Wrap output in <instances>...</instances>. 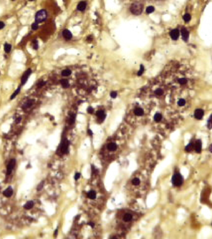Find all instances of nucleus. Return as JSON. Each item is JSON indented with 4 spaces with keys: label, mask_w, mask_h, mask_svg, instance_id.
Segmentation results:
<instances>
[{
    "label": "nucleus",
    "mask_w": 212,
    "mask_h": 239,
    "mask_svg": "<svg viewBox=\"0 0 212 239\" xmlns=\"http://www.w3.org/2000/svg\"><path fill=\"white\" fill-rule=\"evenodd\" d=\"M140 179H138V178H134L133 180H132V184H133V185H138L139 184H140Z\"/></svg>",
    "instance_id": "obj_34"
},
{
    "label": "nucleus",
    "mask_w": 212,
    "mask_h": 239,
    "mask_svg": "<svg viewBox=\"0 0 212 239\" xmlns=\"http://www.w3.org/2000/svg\"><path fill=\"white\" fill-rule=\"evenodd\" d=\"M60 83H61V85H62V87L65 88H67L70 87V84H69V82L68 81V80L67 79H62L60 80Z\"/></svg>",
    "instance_id": "obj_21"
},
{
    "label": "nucleus",
    "mask_w": 212,
    "mask_h": 239,
    "mask_svg": "<svg viewBox=\"0 0 212 239\" xmlns=\"http://www.w3.org/2000/svg\"><path fill=\"white\" fill-rule=\"evenodd\" d=\"M194 141H191L188 145L185 147V151L187 153H190L194 150Z\"/></svg>",
    "instance_id": "obj_12"
},
{
    "label": "nucleus",
    "mask_w": 212,
    "mask_h": 239,
    "mask_svg": "<svg viewBox=\"0 0 212 239\" xmlns=\"http://www.w3.org/2000/svg\"><path fill=\"white\" fill-rule=\"evenodd\" d=\"M57 234H58V229H56L55 231V232H54V237H57Z\"/></svg>",
    "instance_id": "obj_46"
},
{
    "label": "nucleus",
    "mask_w": 212,
    "mask_h": 239,
    "mask_svg": "<svg viewBox=\"0 0 212 239\" xmlns=\"http://www.w3.org/2000/svg\"><path fill=\"white\" fill-rule=\"evenodd\" d=\"M87 112H88V113H89L91 114V113H93V112H94V109H93V108H92V107H88V108H87Z\"/></svg>",
    "instance_id": "obj_40"
},
{
    "label": "nucleus",
    "mask_w": 212,
    "mask_h": 239,
    "mask_svg": "<svg viewBox=\"0 0 212 239\" xmlns=\"http://www.w3.org/2000/svg\"><path fill=\"white\" fill-rule=\"evenodd\" d=\"M4 51L6 52V53H9V52L11 50V45L9 44L6 43L4 44Z\"/></svg>",
    "instance_id": "obj_28"
},
{
    "label": "nucleus",
    "mask_w": 212,
    "mask_h": 239,
    "mask_svg": "<svg viewBox=\"0 0 212 239\" xmlns=\"http://www.w3.org/2000/svg\"><path fill=\"white\" fill-rule=\"evenodd\" d=\"M185 103H186V101H185V100L184 99H183V98H181V99H179L177 102L178 105H179V107H183V106H184V105H185Z\"/></svg>",
    "instance_id": "obj_31"
},
{
    "label": "nucleus",
    "mask_w": 212,
    "mask_h": 239,
    "mask_svg": "<svg viewBox=\"0 0 212 239\" xmlns=\"http://www.w3.org/2000/svg\"><path fill=\"white\" fill-rule=\"evenodd\" d=\"M87 196H88V197L91 199H94L96 197V193H95V191H89V193H87Z\"/></svg>",
    "instance_id": "obj_24"
},
{
    "label": "nucleus",
    "mask_w": 212,
    "mask_h": 239,
    "mask_svg": "<svg viewBox=\"0 0 212 239\" xmlns=\"http://www.w3.org/2000/svg\"><path fill=\"white\" fill-rule=\"evenodd\" d=\"M21 119H22L21 118V117H19V118H17L15 120L16 123H17V124L21 122Z\"/></svg>",
    "instance_id": "obj_43"
},
{
    "label": "nucleus",
    "mask_w": 212,
    "mask_h": 239,
    "mask_svg": "<svg viewBox=\"0 0 212 239\" xmlns=\"http://www.w3.org/2000/svg\"><path fill=\"white\" fill-rule=\"evenodd\" d=\"M96 115L99 118V120H101L102 121H104V120L105 119L106 117V115L105 114L104 112L102 111V110H99L98 112H96Z\"/></svg>",
    "instance_id": "obj_14"
},
{
    "label": "nucleus",
    "mask_w": 212,
    "mask_h": 239,
    "mask_svg": "<svg viewBox=\"0 0 212 239\" xmlns=\"http://www.w3.org/2000/svg\"><path fill=\"white\" fill-rule=\"evenodd\" d=\"M183 19L185 22H188L191 20V16L190 14H185L183 16Z\"/></svg>",
    "instance_id": "obj_27"
},
{
    "label": "nucleus",
    "mask_w": 212,
    "mask_h": 239,
    "mask_svg": "<svg viewBox=\"0 0 212 239\" xmlns=\"http://www.w3.org/2000/svg\"><path fill=\"white\" fill-rule=\"evenodd\" d=\"M20 90H21V87H18L17 88V90H16L15 92H14V93H12V95L11 96V98H10L11 100H12V99H14V98H15L16 96H17V94H18V93H19V92H20Z\"/></svg>",
    "instance_id": "obj_26"
},
{
    "label": "nucleus",
    "mask_w": 212,
    "mask_h": 239,
    "mask_svg": "<svg viewBox=\"0 0 212 239\" xmlns=\"http://www.w3.org/2000/svg\"><path fill=\"white\" fill-rule=\"evenodd\" d=\"M71 74V71L70 69H68L63 70L62 72V76H63V77H68V76L70 75Z\"/></svg>",
    "instance_id": "obj_23"
},
{
    "label": "nucleus",
    "mask_w": 212,
    "mask_h": 239,
    "mask_svg": "<svg viewBox=\"0 0 212 239\" xmlns=\"http://www.w3.org/2000/svg\"><path fill=\"white\" fill-rule=\"evenodd\" d=\"M162 118H163V116H162V115H161V113H156L154 115V120L156 122H161Z\"/></svg>",
    "instance_id": "obj_22"
},
{
    "label": "nucleus",
    "mask_w": 212,
    "mask_h": 239,
    "mask_svg": "<svg viewBox=\"0 0 212 239\" xmlns=\"http://www.w3.org/2000/svg\"><path fill=\"white\" fill-rule=\"evenodd\" d=\"M13 194V189L11 187H8L5 191L3 192V195L6 197H10Z\"/></svg>",
    "instance_id": "obj_13"
},
{
    "label": "nucleus",
    "mask_w": 212,
    "mask_h": 239,
    "mask_svg": "<svg viewBox=\"0 0 212 239\" xmlns=\"http://www.w3.org/2000/svg\"><path fill=\"white\" fill-rule=\"evenodd\" d=\"M16 159H11L9 163H8V165L7 166V171H6V174L7 175H10L12 172L13 169L16 164Z\"/></svg>",
    "instance_id": "obj_4"
},
{
    "label": "nucleus",
    "mask_w": 212,
    "mask_h": 239,
    "mask_svg": "<svg viewBox=\"0 0 212 239\" xmlns=\"http://www.w3.org/2000/svg\"><path fill=\"white\" fill-rule=\"evenodd\" d=\"M146 11L147 13L148 14H151L154 11V8L153 6H148L146 9Z\"/></svg>",
    "instance_id": "obj_29"
},
{
    "label": "nucleus",
    "mask_w": 212,
    "mask_h": 239,
    "mask_svg": "<svg viewBox=\"0 0 212 239\" xmlns=\"http://www.w3.org/2000/svg\"><path fill=\"white\" fill-rule=\"evenodd\" d=\"M117 146L114 143H110L107 145L108 150L110 151H115L117 150Z\"/></svg>",
    "instance_id": "obj_19"
},
{
    "label": "nucleus",
    "mask_w": 212,
    "mask_h": 239,
    "mask_svg": "<svg viewBox=\"0 0 212 239\" xmlns=\"http://www.w3.org/2000/svg\"><path fill=\"white\" fill-rule=\"evenodd\" d=\"M132 218H133V216H132V215L131 214H129V213L125 214L123 217V220H124L125 222H130V221L132 220Z\"/></svg>",
    "instance_id": "obj_20"
},
{
    "label": "nucleus",
    "mask_w": 212,
    "mask_h": 239,
    "mask_svg": "<svg viewBox=\"0 0 212 239\" xmlns=\"http://www.w3.org/2000/svg\"><path fill=\"white\" fill-rule=\"evenodd\" d=\"M87 133H88V134H89V135H92V132L91 130H88V131H87Z\"/></svg>",
    "instance_id": "obj_48"
},
{
    "label": "nucleus",
    "mask_w": 212,
    "mask_h": 239,
    "mask_svg": "<svg viewBox=\"0 0 212 239\" xmlns=\"http://www.w3.org/2000/svg\"><path fill=\"white\" fill-rule=\"evenodd\" d=\"M4 27V22H2V21H0V29H3Z\"/></svg>",
    "instance_id": "obj_44"
},
{
    "label": "nucleus",
    "mask_w": 212,
    "mask_h": 239,
    "mask_svg": "<svg viewBox=\"0 0 212 239\" xmlns=\"http://www.w3.org/2000/svg\"><path fill=\"white\" fill-rule=\"evenodd\" d=\"M38 24L39 23H37V22H34L32 24V29H33V30H37V29L39 28V25H38Z\"/></svg>",
    "instance_id": "obj_37"
},
{
    "label": "nucleus",
    "mask_w": 212,
    "mask_h": 239,
    "mask_svg": "<svg viewBox=\"0 0 212 239\" xmlns=\"http://www.w3.org/2000/svg\"><path fill=\"white\" fill-rule=\"evenodd\" d=\"M31 73H32V70L31 69H27V71L25 72L23 75L22 77V79H21V84L24 85L26 83V82L27 81L28 79H29V76L31 75Z\"/></svg>",
    "instance_id": "obj_7"
},
{
    "label": "nucleus",
    "mask_w": 212,
    "mask_h": 239,
    "mask_svg": "<svg viewBox=\"0 0 212 239\" xmlns=\"http://www.w3.org/2000/svg\"><path fill=\"white\" fill-rule=\"evenodd\" d=\"M170 36L171 39L174 41H177L179 37V31L177 29H173L170 32Z\"/></svg>",
    "instance_id": "obj_9"
},
{
    "label": "nucleus",
    "mask_w": 212,
    "mask_h": 239,
    "mask_svg": "<svg viewBox=\"0 0 212 239\" xmlns=\"http://www.w3.org/2000/svg\"><path fill=\"white\" fill-rule=\"evenodd\" d=\"M75 115L73 113H72L71 115H70V123H75Z\"/></svg>",
    "instance_id": "obj_36"
},
{
    "label": "nucleus",
    "mask_w": 212,
    "mask_h": 239,
    "mask_svg": "<svg viewBox=\"0 0 212 239\" xmlns=\"http://www.w3.org/2000/svg\"><path fill=\"white\" fill-rule=\"evenodd\" d=\"M134 113L137 116L140 117L144 114V110L141 108H137L134 110Z\"/></svg>",
    "instance_id": "obj_18"
},
{
    "label": "nucleus",
    "mask_w": 212,
    "mask_h": 239,
    "mask_svg": "<svg viewBox=\"0 0 212 239\" xmlns=\"http://www.w3.org/2000/svg\"><path fill=\"white\" fill-rule=\"evenodd\" d=\"M187 82H188V80H187V79H185V78H181V79H179L178 80V82L181 85L186 84L187 83Z\"/></svg>",
    "instance_id": "obj_30"
},
{
    "label": "nucleus",
    "mask_w": 212,
    "mask_h": 239,
    "mask_svg": "<svg viewBox=\"0 0 212 239\" xmlns=\"http://www.w3.org/2000/svg\"><path fill=\"white\" fill-rule=\"evenodd\" d=\"M154 93H155L156 95H158V96H160V95H162L163 94L164 92H163V90L161 88H157V89L156 90Z\"/></svg>",
    "instance_id": "obj_32"
},
{
    "label": "nucleus",
    "mask_w": 212,
    "mask_h": 239,
    "mask_svg": "<svg viewBox=\"0 0 212 239\" xmlns=\"http://www.w3.org/2000/svg\"><path fill=\"white\" fill-rule=\"evenodd\" d=\"M202 150V142L201 139H197L194 143V150L197 153H200Z\"/></svg>",
    "instance_id": "obj_5"
},
{
    "label": "nucleus",
    "mask_w": 212,
    "mask_h": 239,
    "mask_svg": "<svg viewBox=\"0 0 212 239\" xmlns=\"http://www.w3.org/2000/svg\"><path fill=\"white\" fill-rule=\"evenodd\" d=\"M80 176H81L80 173H79V172H76V173L75 174V179L76 181V180H78V179H79Z\"/></svg>",
    "instance_id": "obj_42"
},
{
    "label": "nucleus",
    "mask_w": 212,
    "mask_h": 239,
    "mask_svg": "<svg viewBox=\"0 0 212 239\" xmlns=\"http://www.w3.org/2000/svg\"><path fill=\"white\" fill-rule=\"evenodd\" d=\"M207 128L208 130L212 129V114L209 117L208 122H207Z\"/></svg>",
    "instance_id": "obj_25"
},
{
    "label": "nucleus",
    "mask_w": 212,
    "mask_h": 239,
    "mask_svg": "<svg viewBox=\"0 0 212 239\" xmlns=\"http://www.w3.org/2000/svg\"><path fill=\"white\" fill-rule=\"evenodd\" d=\"M172 183L173 186L175 187H180L183 184L184 178L180 172H176L173 174L172 177Z\"/></svg>",
    "instance_id": "obj_1"
},
{
    "label": "nucleus",
    "mask_w": 212,
    "mask_h": 239,
    "mask_svg": "<svg viewBox=\"0 0 212 239\" xmlns=\"http://www.w3.org/2000/svg\"><path fill=\"white\" fill-rule=\"evenodd\" d=\"M12 1H14V0H12Z\"/></svg>",
    "instance_id": "obj_51"
},
{
    "label": "nucleus",
    "mask_w": 212,
    "mask_h": 239,
    "mask_svg": "<svg viewBox=\"0 0 212 239\" xmlns=\"http://www.w3.org/2000/svg\"><path fill=\"white\" fill-rule=\"evenodd\" d=\"M43 184H44V182H43V181H42V182H40V184L38 185L37 188V190L38 191H41L42 189H43Z\"/></svg>",
    "instance_id": "obj_35"
},
{
    "label": "nucleus",
    "mask_w": 212,
    "mask_h": 239,
    "mask_svg": "<svg viewBox=\"0 0 212 239\" xmlns=\"http://www.w3.org/2000/svg\"><path fill=\"white\" fill-rule=\"evenodd\" d=\"M181 35L182 39L185 42H187L189 38V33L187 29L185 28H182L181 29Z\"/></svg>",
    "instance_id": "obj_10"
},
{
    "label": "nucleus",
    "mask_w": 212,
    "mask_h": 239,
    "mask_svg": "<svg viewBox=\"0 0 212 239\" xmlns=\"http://www.w3.org/2000/svg\"><path fill=\"white\" fill-rule=\"evenodd\" d=\"M34 100H28V101H26V103H25L24 104V105L22 106V109H29V108H30V107H31V106H32V105H33V103H34Z\"/></svg>",
    "instance_id": "obj_16"
},
{
    "label": "nucleus",
    "mask_w": 212,
    "mask_h": 239,
    "mask_svg": "<svg viewBox=\"0 0 212 239\" xmlns=\"http://www.w3.org/2000/svg\"><path fill=\"white\" fill-rule=\"evenodd\" d=\"M117 96V93L116 92L113 91V92H112L111 93H110V96H111L112 98H116Z\"/></svg>",
    "instance_id": "obj_39"
},
{
    "label": "nucleus",
    "mask_w": 212,
    "mask_h": 239,
    "mask_svg": "<svg viewBox=\"0 0 212 239\" xmlns=\"http://www.w3.org/2000/svg\"><path fill=\"white\" fill-rule=\"evenodd\" d=\"M204 116V111L203 109H197L195 110V112H194V117L195 118L198 120H200L203 118V117Z\"/></svg>",
    "instance_id": "obj_6"
},
{
    "label": "nucleus",
    "mask_w": 212,
    "mask_h": 239,
    "mask_svg": "<svg viewBox=\"0 0 212 239\" xmlns=\"http://www.w3.org/2000/svg\"><path fill=\"white\" fill-rule=\"evenodd\" d=\"M29 1H34V0H29Z\"/></svg>",
    "instance_id": "obj_50"
},
{
    "label": "nucleus",
    "mask_w": 212,
    "mask_h": 239,
    "mask_svg": "<svg viewBox=\"0 0 212 239\" xmlns=\"http://www.w3.org/2000/svg\"><path fill=\"white\" fill-rule=\"evenodd\" d=\"M208 150H209V151L212 153V143L210 145V146H209Z\"/></svg>",
    "instance_id": "obj_45"
},
{
    "label": "nucleus",
    "mask_w": 212,
    "mask_h": 239,
    "mask_svg": "<svg viewBox=\"0 0 212 239\" xmlns=\"http://www.w3.org/2000/svg\"><path fill=\"white\" fill-rule=\"evenodd\" d=\"M86 8V3L85 1L79 2L78 4L77 9L80 11H83L85 10Z\"/></svg>",
    "instance_id": "obj_15"
},
{
    "label": "nucleus",
    "mask_w": 212,
    "mask_h": 239,
    "mask_svg": "<svg viewBox=\"0 0 212 239\" xmlns=\"http://www.w3.org/2000/svg\"><path fill=\"white\" fill-rule=\"evenodd\" d=\"M47 17V13L46 11L44 9H41L36 13L35 16V22L37 23L43 22L46 19Z\"/></svg>",
    "instance_id": "obj_3"
},
{
    "label": "nucleus",
    "mask_w": 212,
    "mask_h": 239,
    "mask_svg": "<svg viewBox=\"0 0 212 239\" xmlns=\"http://www.w3.org/2000/svg\"><path fill=\"white\" fill-rule=\"evenodd\" d=\"M33 47H34V49H35V50L38 49V48H39V45H38L37 41H36V40L34 41V46H33Z\"/></svg>",
    "instance_id": "obj_38"
},
{
    "label": "nucleus",
    "mask_w": 212,
    "mask_h": 239,
    "mask_svg": "<svg viewBox=\"0 0 212 239\" xmlns=\"http://www.w3.org/2000/svg\"><path fill=\"white\" fill-rule=\"evenodd\" d=\"M143 6L140 3H135L132 4L130 7V11L132 12V14L136 16L140 15L143 12Z\"/></svg>",
    "instance_id": "obj_2"
},
{
    "label": "nucleus",
    "mask_w": 212,
    "mask_h": 239,
    "mask_svg": "<svg viewBox=\"0 0 212 239\" xmlns=\"http://www.w3.org/2000/svg\"><path fill=\"white\" fill-rule=\"evenodd\" d=\"M62 34H63V38H65V39L67 40V41L70 40L72 38V37H73L72 33H71L69 30H68V29H65V30H63Z\"/></svg>",
    "instance_id": "obj_11"
},
{
    "label": "nucleus",
    "mask_w": 212,
    "mask_h": 239,
    "mask_svg": "<svg viewBox=\"0 0 212 239\" xmlns=\"http://www.w3.org/2000/svg\"><path fill=\"white\" fill-rule=\"evenodd\" d=\"M144 70H145V68H144V66L142 64L140 65V69L139 70V71L138 72V76H141L143 74V73L144 72Z\"/></svg>",
    "instance_id": "obj_33"
},
{
    "label": "nucleus",
    "mask_w": 212,
    "mask_h": 239,
    "mask_svg": "<svg viewBox=\"0 0 212 239\" xmlns=\"http://www.w3.org/2000/svg\"><path fill=\"white\" fill-rule=\"evenodd\" d=\"M92 38H91V36H89L87 38V41H92Z\"/></svg>",
    "instance_id": "obj_49"
},
{
    "label": "nucleus",
    "mask_w": 212,
    "mask_h": 239,
    "mask_svg": "<svg viewBox=\"0 0 212 239\" xmlns=\"http://www.w3.org/2000/svg\"><path fill=\"white\" fill-rule=\"evenodd\" d=\"M68 146H69L68 141L67 139H65V140L63 141V142H62V145H61V147H60V150H61V151L63 153H67L68 150Z\"/></svg>",
    "instance_id": "obj_8"
},
{
    "label": "nucleus",
    "mask_w": 212,
    "mask_h": 239,
    "mask_svg": "<svg viewBox=\"0 0 212 239\" xmlns=\"http://www.w3.org/2000/svg\"><path fill=\"white\" fill-rule=\"evenodd\" d=\"M88 224H89V225H90L91 227H94V223H93V222H89V223Z\"/></svg>",
    "instance_id": "obj_47"
},
{
    "label": "nucleus",
    "mask_w": 212,
    "mask_h": 239,
    "mask_svg": "<svg viewBox=\"0 0 212 239\" xmlns=\"http://www.w3.org/2000/svg\"><path fill=\"white\" fill-rule=\"evenodd\" d=\"M45 84V82H43V81H41V82H40L38 84L37 86H38V87H39V88L42 87Z\"/></svg>",
    "instance_id": "obj_41"
},
{
    "label": "nucleus",
    "mask_w": 212,
    "mask_h": 239,
    "mask_svg": "<svg viewBox=\"0 0 212 239\" xmlns=\"http://www.w3.org/2000/svg\"><path fill=\"white\" fill-rule=\"evenodd\" d=\"M34 202L32 201H28L26 203V204L24 205V207L25 209L26 210H29V209H31L34 207Z\"/></svg>",
    "instance_id": "obj_17"
}]
</instances>
